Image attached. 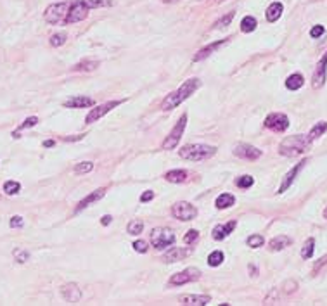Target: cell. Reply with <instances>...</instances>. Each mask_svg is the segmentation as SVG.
<instances>
[{
    "label": "cell",
    "instance_id": "24",
    "mask_svg": "<svg viewBox=\"0 0 327 306\" xmlns=\"http://www.w3.org/2000/svg\"><path fill=\"white\" fill-rule=\"evenodd\" d=\"M234 203H235V198L232 194H228V192H225V194H220L217 198V201H215L218 209H227V207L234 206Z\"/></svg>",
    "mask_w": 327,
    "mask_h": 306
},
{
    "label": "cell",
    "instance_id": "50",
    "mask_svg": "<svg viewBox=\"0 0 327 306\" xmlns=\"http://www.w3.org/2000/svg\"><path fill=\"white\" fill-rule=\"evenodd\" d=\"M54 145V140H45L43 142V147H52Z\"/></svg>",
    "mask_w": 327,
    "mask_h": 306
},
{
    "label": "cell",
    "instance_id": "20",
    "mask_svg": "<svg viewBox=\"0 0 327 306\" xmlns=\"http://www.w3.org/2000/svg\"><path fill=\"white\" fill-rule=\"evenodd\" d=\"M237 227V221L232 220L228 221V223L225 225H217L215 228H213V239L215 240H223L227 235H230L232 232H234V228Z\"/></svg>",
    "mask_w": 327,
    "mask_h": 306
},
{
    "label": "cell",
    "instance_id": "29",
    "mask_svg": "<svg viewBox=\"0 0 327 306\" xmlns=\"http://www.w3.org/2000/svg\"><path fill=\"white\" fill-rule=\"evenodd\" d=\"M223 260H225V254L217 249L208 256V265L210 267H220V265L223 263Z\"/></svg>",
    "mask_w": 327,
    "mask_h": 306
},
{
    "label": "cell",
    "instance_id": "23",
    "mask_svg": "<svg viewBox=\"0 0 327 306\" xmlns=\"http://www.w3.org/2000/svg\"><path fill=\"white\" fill-rule=\"evenodd\" d=\"M291 244V239L288 235H277V237H274L268 242V247H270V251H282L284 247H288Z\"/></svg>",
    "mask_w": 327,
    "mask_h": 306
},
{
    "label": "cell",
    "instance_id": "21",
    "mask_svg": "<svg viewBox=\"0 0 327 306\" xmlns=\"http://www.w3.org/2000/svg\"><path fill=\"white\" fill-rule=\"evenodd\" d=\"M212 301V298L206 296V294H201V296H196V294H189V296H182L180 303L185 306H205Z\"/></svg>",
    "mask_w": 327,
    "mask_h": 306
},
{
    "label": "cell",
    "instance_id": "47",
    "mask_svg": "<svg viewBox=\"0 0 327 306\" xmlns=\"http://www.w3.org/2000/svg\"><path fill=\"white\" fill-rule=\"evenodd\" d=\"M326 263H327V256H324V258H321V260H319V263H317V265H315V272H317V270H319V268H321V267H322V265H326Z\"/></svg>",
    "mask_w": 327,
    "mask_h": 306
},
{
    "label": "cell",
    "instance_id": "42",
    "mask_svg": "<svg viewBox=\"0 0 327 306\" xmlns=\"http://www.w3.org/2000/svg\"><path fill=\"white\" fill-rule=\"evenodd\" d=\"M198 239H199V232L198 230H189L187 234H185V237H184V242L185 244H194Z\"/></svg>",
    "mask_w": 327,
    "mask_h": 306
},
{
    "label": "cell",
    "instance_id": "1",
    "mask_svg": "<svg viewBox=\"0 0 327 306\" xmlns=\"http://www.w3.org/2000/svg\"><path fill=\"white\" fill-rule=\"evenodd\" d=\"M198 89H199L198 78H191V80H187V82H184V85H182L179 90H175V92H172L170 96L165 97V101H163V109H165V111L175 109L177 105H180L184 101H187Z\"/></svg>",
    "mask_w": 327,
    "mask_h": 306
},
{
    "label": "cell",
    "instance_id": "22",
    "mask_svg": "<svg viewBox=\"0 0 327 306\" xmlns=\"http://www.w3.org/2000/svg\"><path fill=\"white\" fill-rule=\"evenodd\" d=\"M282 10H284V7H282L281 2L270 3V7H268L267 12H265V16H267V21H268V23H275V21H277L279 17L282 16Z\"/></svg>",
    "mask_w": 327,
    "mask_h": 306
},
{
    "label": "cell",
    "instance_id": "40",
    "mask_svg": "<svg viewBox=\"0 0 327 306\" xmlns=\"http://www.w3.org/2000/svg\"><path fill=\"white\" fill-rule=\"evenodd\" d=\"M263 237L261 235H258V234H254V235H251V237H248V246L249 247H253V249H256V247H261L263 246Z\"/></svg>",
    "mask_w": 327,
    "mask_h": 306
},
{
    "label": "cell",
    "instance_id": "13",
    "mask_svg": "<svg viewBox=\"0 0 327 306\" xmlns=\"http://www.w3.org/2000/svg\"><path fill=\"white\" fill-rule=\"evenodd\" d=\"M234 154L241 159H248V161H254V159L261 158V151L256 149L254 145H249V144H239L235 147Z\"/></svg>",
    "mask_w": 327,
    "mask_h": 306
},
{
    "label": "cell",
    "instance_id": "30",
    "mask_svg": "<svg viewBox=\"0 0 327 306\" xmlns=\"http://www.w3.org/2000/svg\"><path fill=\"white\" fill-rule=\"evenodd\" d=\"M142 230H144L142 220H132L128 223V227H126V232H128L130 235H139V234H142Z\"/></svg>",
    "mask_w": 327,
    "mask_h": 306
},
{
    "label": "cell",
    "instance_id": "2",
    "mask_svg": "<svg viewBox=\"0 0 327 306\" xmlns=\"http://www.w3.org/2000/svg\"><path fill=\"white\" fill-rule=\"evenodd\" d=\"M312 140L308 138V135H293L288 137L281 142L279 145V152L282 156H288V158H294V156H300L303 152L308 151Z\"/></svg>",
    "mask_w": 327,
    "mask_h": 306
},
{
    "label": "cell",
    "instance_id": "3",
    "mask_svg": "<svg viewBox=\"0 0 327 306\" xmlns=\"http://www.w3.org/2000/svg\"><path fill=\"white\" fill-rule=\"evenodd\" d=\"M217 147L206 144H191L185 145L179 151L182 159H187V161H203V159H208L212 156H215Z\"/></svg>",
    "mask_w": 327,
    "mask_h": 306
},
{
    "label": "cell",
    "instance_id": "11",
    "mask_svg": "<svg viewBox=\"0 0 327 306\" xmlns=\"http://www.w3.org/2000/svg\"><path fill=\"white\" fill-rule=\"evenodd\" d=\"M199 275H201V272H199L198 268H185L184 272L172 275V279H170V286H184V284L194 282V280L199 279Z\"/></svg>",
    "mask_w": 327,
    "mask_h": 306
},
{
    "label": "cell",
    "instance_id": "5",
    "mask_svg": "<svg viewBox=\"0 0 327 306\" xmlns=\"http://www.w3.org/2000/svg\"><path fill=\"white\" fill-rule=\"evenodd\" d=\"M175 242V234L170 228L158 227L151 232V244L156 249H165V247L172 246Z\"/></svg>",
    "mask_w": 327,
    "mask_h": 306
},
{
    "label": "cell",
    "instance_id": "44",
    "mask_svg": "<svg viewBox=\"0 0 327 306\" xmlns=\"http://www.w3.org/2000/svg\"><path fill=\"white\" fill-rule=\"evenodd\" d=\"M147 242H144V240H137V242H133V249L137 251V253H147Z\"/></svg>",
    "mask_w": 327,
    "mask_h": 306
},
{
    "label": "cell",
    "instance_id": "9",
    "mask_svg": "<svg viewBox=\"0 0 327 306\" xmlns=\"http://www.w3.org/2000/svg\"><path fill=\"white\" fill-rule=\"evenodd\" d=\"M121 104V101H111V102H106V104H103V105H96V107L92 109V111L87 114V118H85V123H96L97 119H101L103 118L104 114H108L109 111H112L114 107H118V105Z\"/></svg>",
    "mask_w": 327,
    "mask_h": 306
},
{
    "label": "cell",
    "instance_id": "25",
    "mask_svg": "<svg viewBox=\"0 0 327 306\" xmlns=\"http://www.w3.org/2000/svg\"><path fill=\"white\" fill-rule=\"evenodd\" d=\"M185 178H187V173L184 170H172L165 175V180L172 182V184H182L185 182Z\"/></svg>",
    "mask_w": 327,
    "mask_h": 306
},
{
    "label": "cell",
    "instance_id": "45",
    "mask_svg": "<svg viewBox=\"0 0 327 306\" xmlns=\"http://www.w3.org/2000/svg\"><path fill=\"white\" fill-rule=\"evenodd\" d=\"M10 227H12V228L23 227V218H21V216H12V218H10Z\"/></svg>",
    "mask_w": 327,
    "mask_h": 306
},
{
    "label": "cell",
    "instance_id": "18",
    "mask_svg": "<svg viewBox=\"0 0 327 306\" xmlns=\"http://www.w3.org/2000/svg\"><path fill=\"white\" fill-rule=\"evenodd\" d=\"M191 253H192L191 247H189V249H185V247H172V249L165 253V261L166 263H175V261H180V260H184V258H187Z\"/></svg>",
    "mask_w": 327,
    "mask_h": 306
},
{
    "label": "cell",
    "instance_id": "39",
    "mask_svg": "<svg viewBox=\"0 0 327 306\" xmlns=\"http://www.w3.org/2000/svg\"><path fill=\"white\" fill-rule=\"evenodd\" d=\"M66 40H68L66 33H56V35L50 36V45H52V47H61L64 42H66Z\"/></svg>",
    "mask_w": 327,
    "mask_h": 306
},
{
    "label": "cell",
    "instance_id": "8",
    "mask_svg": "<svg viewBox=\"0 0 327 306\" xmlns=\"http://www.w3.org/2000/svg\"><path fill=\"white\" fill-rule=\"evenodd\" d=\"M172 214L177 218V220H182V221H191L198 216V209L196 206H192L191 203H185V201H180L177 204H173L172 207Z\"/></svg>",
    "mask_w": 327,
    "mask_h": 306
},
{
    "label": "cell",
    "instance_id": "16",
    "mask_svg": "<svg viewBox=\"0 0 327 306\" xmlns=\"http://www.w3.org/2000/svg\"><path fill=\"white\" fill-rule=\"evenodd\" d=\"M227 42H228V38H223V40H218V42L210 43L208 47H205V49H201V50H199V52L196 54L194 57H192V61H194V63H199V61L206 59V57H210L213 52H215V50H218L221 45H225V43H227Z\"/></svg>",
    "mask_w": 327,
    "mask_h": 306
},
{
    "label": "cell",
    "instance_id": "34",
    "mask_svg": "<svg viewBox=\"0 0 327 306\" xmlns=\"http://www.w3.org/2000/svg\"><path fill=\"white\" fill-rule=\"evenodd\" d=\"M234 17H235V12H234V10H230V12H227L223 17H220V19L217 21V23H215V28H225V26H228V24L232 23V19H234Z\"/></svg>",
    "mask_w": 327,
    "mask_h": 306
},
{
    "label": "cell",
    "instance_id": "43",
    "mask_svg": "<svg viewBox=\"0 0 327 306\" xmlns=\"http://www.w3.org/2000/svg\"><path fill=\"white\" fill-rule=\"evenodd\" d=\"M324 31H326V28L322 26V24H317V26H314L310 30V36H312V38H319V36L324 35Z\"/></svg>",
    "mask_w": 327,
    "mask_h": 306
},
{
    "label": "cell",
    "instance_id": "31",
    "mask_svg": "<svg viewBox=\"0 0 327 306\" xmlns=\"http://www.w3.org/2000/svg\"><path fill=\"white\" fill-rule=\"evenodd\" d=\"M314 247H315V240L308 239L307 242H305L303 249H301V258H303V260H310V258L314 256Z\"/></svg>",
    "mask_w": 327,
    "mask_h": 306
},
{
    "label": "cell",
    "instance_id": "19",
    "mask_svg": "<svg viewBox=\"0 0 327 306\" xmlns=\"http://www.w3.org/2000/svg\"><path fill=\"white\" fill-rule=\"evenodd\" d=\"M94 104H96V101L90 99V97H85V96H76V97H71V99L63 102L64 107H71V109L90 107V105H94Z\"/></svg>",
    "mask_w": 327,
    "mask_h": 306
},
{
    "label": "cell",
    "instance_id": "10",
    "mask_svg": "<svg viewBox=\"0 0 327 306\" xmlns=\"http://www.w3.org/2000/svg\"><path fill=\"white\" fill-rule=\"evenodd\" d=\"M265 126L274 130V132H286L289 128V118L286 114H281V112H275V114L267 116Z\"/></svg>",
    "mask_w": 327,
    "mask_h": 306
},
{
    "label": "cell",
    "instance_id": "49",
    "mask_svg": "<svg viewBox=\"0 0 327 306\" xmlns=\"http://www.w3.org/2000/svg\"><path fill=\"white\" fill-rule=\"evenodd\" d=\"M83 138V135H75V137H66L64 140H68V142H75V140H82Z\"/></svg>",
    "mask_w": 327,
    "mask_h": 306
},
{
    "label": "cell",
    "instance_id": "35",
    "mask_svg": "<svg viewBox=\"0 0 327 306\" xmlns=\"http://www.w3.org/2000/svg\"><path fill=\"white\" fill-rule=\"evenodd\" d=\"M253 184H254V180H253V177H249V175L239 177L237 180H235V185H237L239 189H249Z\"/></svg>",
    "mask_w": 327,
    "mask_h": 306
},
{
    "label": "cell",
    "instance_id": "32",
    "mask_svg": "<svg viewBox=\"0 0 327 306\" xmlns=\"http://www.w3.org/2000/svg\"><path fill=\"white\" fill-rule=\"evenodd\" d=\"M99 66V63L97 61H82V63H78L75 68V71H92V69H96Z\"/></svg>",
    "mask_w": 327,
    "mask_h": 306
},
{
    "label": "cell",
    "instance_id": "36",
    "mask_svg": "<svg viewBox=\"0 0 327 306\" xmlns=\"http://www.w3.org/2000/svg\"><path fill=\"white\" fill-rule=\"evenodd\" d=\"M36 123H38V118H36V116H31V118H26V119H24V121L19 125V128H17V132H14V137L17 138V133H19L21 130H24V128H31V126H35Z\"/></svg>",
    "mask_w": 327,
    "mask_h": 306
},
{
    "label": "cell",
    "instance_id": "38",
    "mask_svg": "<svg viewBox=\"0 0 327 306\" xmlns=\"http://www.w3.org/2000/svg\"><path fill=\"white\" fill-rule=\"evenodd\" d=\"M89 9H99V7H109L112 0H85Z\"/></svg>",
    "mask_w": 327,
    "mask_h": 306
},
{
    "label": "cell",
    "instance_id": "27",
    "mask_svg": "<svg viewBox=\"0 0 327 306\" xmlns=\"http://www.w3.org/2000/svg\"><path fill=\"white\" fill-rule=\"evenodd\" d=\"M326 132H327V123L326 121H321V123H317V125H315L314 128L310 130V133H308V138H310V140H315V138L324 135Z\"/></svg>",
    "mask_w": 327,
    "mask_h": 306
},
{
    "label": "cell",
    "instance_id": "33",
    "mask_svg": "<svg viewBox=\"0 0 327 306\" xmlns=\"http://www.w3.org/2000/svg\"><path fill=\"white\" fill-rule=\"evenodd\" d=\"M19 191H21L19 182L9 180V182H5V184H3V192H5V194L14 196V194H17V192H19Z\"/></svg>",
    "mask_w": 327,
    "mask_h": 306
},
{
    "label": "cell",
    "instance_id": "26",
    "mask_svg": "<svg viewBox=\"0 0 327 306\" xmlns=\"http://www.w3.org/2000/svg\"><path fill=\"white\" fill-rule=\"evenodd\" d=\"M303 83H305V80H303V76H301L300 73H294V75H291L289 78L286 80V87H288L289 90L301 89V87H303Z\"/></svg>",
    "mask_w": 327,
    "mask_h": 306
},
{
    "label": "cell",
    "instance_id": "51",
    "mask_svg": "<svg viewBox=\"0 0 327 306\" xmlns=\"http://www.w3.org/2000/svg\"><path fill=\"white\" fill-rule=\"evenodd\" d=\"M324 216H326V218H327V209H326V211H324Z\"/></svg>",
    "mask_w": 327,
    "mask_h": 306
},
{
    "label": "cell",
    "instance_id": "15",
    "mask_svg": "<svg viewBox=\"0 0 327 306\" xmlns=\"http://www.w3.org/2000/svg\"><path fill=\"white\" fill-rule=\"evenodd\" d=\"M104 196H106V189H97V191H94L92 194H89L85 199H82V201L78 203V206H76L75 213H80V211H83L85 207H89L90 204L101 201V199H103Z\"/></svg>",
    "mask_w": 327,
    "mask_h": 306
},
{
    "label": "cell",
    "instance_id": "4",
    "mask_svg": "<svg viewBox=\"0 0 327 306\" xmlns=\"http://www.w3.org/2000/svg\"><path fill=\"white\" fill-rule=\"evenodd\" d=\"M70 7H71V2L52 3V5H49L45 9V14H43V17H45V21L49 24H57V23H61V21L66 19Z\"/></svg>",
    "mask_w": 327,
    "mask_h": 306
},
{
    "label": "cell",
    "instance_id": "14",
    "mask_svg": "<svg viewBox=\"0 0 327 306\" xmlns=\"http://www.w3.org/2000/svg\"><path fill=\"white\" fill-rule=\"evenodd\" d=\"M307 159H303V161L301 163H298L296 166H294V168H291L289 170V173H286V177L282 178V184H281V187H279V194H282V192H286L288 191V189L291 187V185H293V182H294V178L298 177V173H300L301 170H303V166L307 165Z\"/></svg>",
    "mask_w": 327,
    "mask_h": 306
},
{
    "label": "cell",
    "instance_id": "12",
    "mask_svg": "<svg viewBox=\"0 0 327 306\" xmlns=\"http://www.w3.org/2000/svg\"><path fill=\"white\" fill-rule=\"evenodd\" d=\"M326 78H327V52L324 54V57L319 61L317 69H315V73H314V78H312V85H314V89H321V87H324Z\"/></svg>",
    "mask_w": 327,
    "mask_h": 306
},
{
    "label": "cell",
    "instance_id": "37",
    "mask_svg": "<svg viewBox=\"0 0 327 306\" xmlns=\"http://www.w3.org/2000/svg\"><path fill=\"white\" fill-rule=\"evenodd\" d=\"M92 170H94V163H90V161L78 163V165L75 166V173H78V175L89 173V171H92Z\"/></svg>",
    "mask_w": 327,
    "mask_h": 306
},
{
    "label": "cell",
    "instance_id": "6",
    "mask_svg": "<svg viewBox=\"0 0 327 306\" xmlns=\"http://www.w3.org/2000/svg\"><path fill=\"white\" fill-rule=\"evenodd\" d=\"M185 125H187V114H182L180 119L177 121V125L173 126V130L168 133V137L165 138V142H163V149L170 151V149H175L177 145H179L182 133H184V130H185Z\"/></svg>",
    "mask_w": 327,
    "mask_h": 306
},
{
    "label": "cell",
    "instance_id": "48",
    "mask_svg": "<svg viewBox=\"0 0 327 306\" xmlns=\"http://www.w3.org/2000/svg\"><path fill=\"white\" fill-rule=\"evenodd\" d=\"M111 220H112V218L108 216V214H106V216L101 218V223H103V225H109V223H111Z\"/></svg>",
    "mask_w": 327,
    "mask_h": 306
},
{
    "label": "cell",
    "instance_id": "28",
    "mask_svg": "<svg viewBox=\"0 0 327 306\" xmlns=\"http://www.w3.org/2000/svg\"><path fill=\"white\" fill-rule=\"evenodd\" d=\"M256 26H258V23L253 16H246L244 19L241 21V31H244V33H251V31L256 30Z\"/></svg>",
    "mask_w": 327,
    "mask_h": 306
},
{
    "label": "cell",
    "instance_id": "17",
    "mask_svg": "<svg viewBox=\"0 0 327 306\" xmlns=\"http://www.w3.org/2000/svg\"><path fill=\"white\" fill-rule=\"evenodd\" d=\"M61 294L63 298L68 301V303H78L82 300V289H80L76 284H68L61 289Z\"/></svg>",
    "mask_w": 327,
    "mask_h": 306
},
{
    "label": "cell",
    "instance_id": "7",
    "mask_svg": "<svg viewBox=\"0 0 327 306\" xmlns=\"http://www.w3.org/2000/svg\"><path fill=\"white\" fill-rule=\"evenodd\" d=\"M87 14H89V5H87L85 0H75V2H71V7L68 10V16L64 19V23L66 24L80 23V21L85 19Z\"/></svg>",
    "mask_w": 327,
    "mask_h": 306
},
{
    "label": "cell",
    "instance_id": "41",
    "mask_svg": "<svg viewBox=\"0 0 327 306\" xmlns=\"http://www.w3.org/2000/svg\"><path fill=\"white\" fill-rule=\"evenodd\" d=\"M14 258H16L17 263H26L28 258H30V253H28V251H23V249H16L14 251Z\"/></svg>",
    "mask_w": 327,
    "mask_h": 306
},
{
    "label": "cell",
    "instance_id": "46",
    "mask_svg": "<svg viewBox=\"0 0 327 306\" xmlns=\"http://www.w3.org/2000/svg\"><path fill=\"white\" fill-rule=\"evenodd\" d=\"M154 198V192L152 191H145L142 196H140V201L142 203H147V201H151V199Z\"/></svg>",
    "mask_w": 327,
    "mask_h": 306
}]
</instances>
